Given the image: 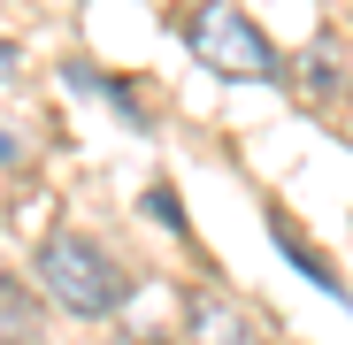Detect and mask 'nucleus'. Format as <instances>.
I'll return each instance as SVG.
<instances>
[{"mask_svg": "<svg viewBox=\"0 0 353 345\" xmlns=\"http://www.w3.org/2000/svg\"><path fill=\"white\" fill-rule=\"evenodd\" d=\"M39 284H46V300L62 307V315H85V322H100V315H115L123 307V269L108 261V246H92L85 230H54V238L39 246Z\"/></svg>", "mask_w": 353, "mask_h": 345, "instance_id": "obj_2", "label": "nucleus"}, {"mask_svg": "<svg viewBox=\"0 0 353 345\" xmlns=\"http://www.w3.org/2000/svg\"><path fill=\"white\" fill-rule=\"evenodd\" d=\"M0 77H16V46L8 39H0Z\"/></svg>", "mask_w": 353, "mask_h": 345, "instance_id": "obj_3", "label": "nucleus"}, {"mask_svg": "<svg viewBox=\"0 0 353 345\" xmlns=\"http://www.w3.org/2000/svg\"><path fill=\"white\" fill-rule=\"evenodd\" d=\"M176 39H185V54L200 70L230 77V85H246V77H276V46L269 31L246 16V8H230V0H192L185 16H176Z\"/></svg>", "mask_w": 353, "mask_h": 345, "instance_id": "obj_1", "label": "nucleus"}, {"mask_svg": "<svg viewBox=\"0 0 353 345\" xmlns=\"http://www.w3.org/2000/svg\"><path fill=\"white\" fill-rule=\"evenodd\" d=\"M8 154H16V146H8V138H0V161H8Z\"/></svg>", "mask_w": 353, "mask_h": 345, "instance_id": "obj_4", "label": "nucleus"}]
</instances>
